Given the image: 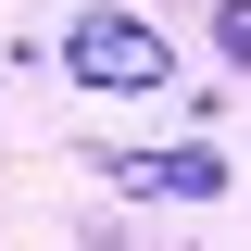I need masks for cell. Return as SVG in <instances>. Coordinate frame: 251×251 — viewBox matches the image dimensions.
<instances>
[{"instance_id":"obj_1","label":"cell","mask_w":251,"mask_h":251,"mask_svg":"<svg viewBox=\"0 0 251 251\" xmlns=\"http://www.w3.org/2000/svg\"><path fill=\"white\" fill-rule=\"evenodd\" d=\"M63 75L126 100V88H163V75H176V50H163V25H151V13H126V0H88V13L63 25Z\"/></svg>"},{"instance_id":"obj_3","label":"cell","mask_w":251,"mask_h":251,"mask_svg":"<svg viewBox=\"0 0 251 251\" xmlns=\"http://www.w3.org/2000/svg\"><path fill=\"white\" fill-rule=\"evenodd\" d=\"M214 50H226V63H251V0H214Z\"/></svg>"},{"instance_id":"obj_2","label":"cell","mask_w":251,"mask_h":251,"mask_svg":"<svg viewBox=\"0 0 251 251\" xmlns=\"http://www.w3.org/2000/svg\"><path fill=\"white\" fill-rule=\"evenodd\" d=\"M126 201H226V151L214 138H176V151H113Z\"/></svg>"}]
</instances>
